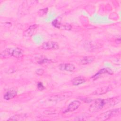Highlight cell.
I'll return each mask as SVG.
<instances>
[{"instance_id": "cell-13", "label": "cell", "mask_w": 121, "mask_h": 121, "mask_svg": "<svg viewBox=\"0 0 121 121\" xmlns=\"http://www.w3.org/2000/svg\"><path fill=\"white\" fill-rule=\"evenodd\" d=\"M94 58L91 56L85 57L80 60V62L83 64H88L92 62L94 60Z\"/></svg>"}, {"instance_id": "cell-21", "label": "cell", "mask_w": 121, "mask_h": 121, "mask_svg": "<svg viewBox=\"0 0 121 121\" xmlns=\"http://www.w3.org/2000/svg\"><path fill=\"white\" fill-rule=\"evenodd\" d=\"M116 42L117 43H121V37L120 36H119V37H118L116 40Z\"/></svg>"}, {"instance_id": "cell-3", "label": "cell", "mask_w": 121, "mask_h": 121, "mask_svg": "<svg viewBox=\"0 0 121 121\" xmlns=\"http://www.w3.org/2000/svg\"><path fill=\"white\" fill-rule=\"evenodd\" d=\"M42 46L44 50H56L59 48L58 43L54 41L44 42L43 43Z\"/></svg>"}, {"instance_id": "cell-15", "label": "cell", "mask_w": 121, "mask_h": 121, "mask_svg": "<svg viewBox=\"0 0 121 121\" xmlns=\"http://www.w3.org/2000/svg\"><path fill=\"white\" fill-rule=\"evenodd\" d=\"M37 62L39 64H43L45 63H49L51 61V60H49L47 58H42L37 60Z\"/></svg>"}, {"instance_id": "cell-18", "label": "cell", "mask_w": 121, "mask_h": 121, "mask_svg": "<svg viewBox=\"0 0 121 121\" xmlns=\"http://www.w3.org/2000/svg\"><path fill=\"white\" fill-rule=\"evenodd\" d=\"M47 11H48V8H45L43 9H42L39 11L38 14H39V15H40L41 16H43L47 12Z\"/></svg>"}, {"instance_id": "cell-16", "label": "cell", "mask_w": 121, "mask_h": 121, "mask_svg": "<svg viewBox=\"0 0 121 121\" xmlns=\"http://www.w3.org/2000/svg\"><path fill=\"white\" fill-rule=\"evenodd\" d=\"M52 25L56 28H60V26L61 25V23H60L57 19H55L52 22Z\"/></svg>"}, {"instance_id": "cell-8", "label": "cell", "mask_w": 121, "mask_h": 121, "mask_svg": "<svg viewBox=\"0 0 121 121\" xmlns=\"http://www.w3.org/2000/svg\"><path fill=\"white\" fill-rule=\"evenodd\" d=\"M86 82V79L82 77H78L74 78L71 82L74 86H78Z\"/></svg>"}, {"instance_id": "cell-19", "label": "cell", "mask_w": 121, "mask_h": 121, "mask_svg": "<svg viewBox=\"0 0 121 121\" xmlns=\"http://www.w3.org/2000/svg\"><path fill=\"white\" fill-rule=\"evenodd\" d=\"M35 73L38 75L42 76L44 73V70L42 69H38L36 70Z\"/></svg>"}, {"instance_id": "cell-7", "label": "cell", "mask_w": 121, "mask_h": 121, "mask_svg": "<svg viewBox=\"0 0 121 121\" xmlns=\"http://www.w3.org/2000/svg\"><path fill=\"white\" fill-rule=\"evenodd\" d=\"M38 25H33L29 26V27L24 32V35L26 36H31L35 32L36 29L37 28Z\"/></svg>"}, {"instance_id": "cell-9", "label": "cell", "mask_w": 121, "mask_h": 121, "mask_svg": "<svg viewBox=\"0 0 121 121\" xmlns=\"http://www.w3.org/2000/svg\"><path fill=\"white\" fill-rule=\"evenodd\" d=\"M12 49H7L3 51L1 54L0 56L1 58H6L12 56Z\"/></svg>"}, {"instance_id": "cell-11", "label": "cell", "mask_w": 121, "mask_h": 121, "mask_svg": "<svg viewBox=\"0 0 121 121\" xmlns=\"http://www.w3.org/2000/svg\"><path fill=\"white\" fill-rule=\"evenodd\" d=\"M26 116L25 114H19V115H15L12 117H11L9 119L8 121H22L24 120Z\"/></svg>"}, {"instance_id": "cell-2", "label": "cell", "mask_w": 121, "mask_h": 121, "mask_svg": "<svg viewBox=\"0 0 121 121\" xmlns=\"http://www.w3.org/2000/svg\"><path fill=\"white\" fill-rule=\"evenodd\" d=\"M120 112L121 109L120 108L109 110L100 115L98 118V119L100 121H105L109 119L113 116H115L119 114Z\"/></svg>"}, {"instance_id": "cell-6", "label": "cell", "mask_w": 121, "mask_h": 121, "mask_svg": "<svg viewBox=\"0 0 121 121\" xmlns=\"http://www.w3.org/2000/svg\"><path fill=\"white\" fill-rule=\"evenodd\" d=\"M17 94V92L15 90H10L8 91L4 95L3 98L6 100H10L15 97Z\"/></svg>"}, {"instance_id": "cell-4", "label": "cell", "mask_w": 121, "mask_h": 121, "mask_svg": "<svg viewBox=\"0 0 121 121\" xmlns=\"http://www.w3.org/2000/svg\"><path fill=\"white\" fill-rule=\"evenodd\" d=\"M80 105V102L78 100H75L71 102L68 105L67 109L66 110L65 112H73L77 110Z\"/></svg>"}, {"instance_id": "cell-20", "label": "cell", "mask_w": 121, "mask_h": 121, "mask_svg": "<svg viewBox=\"0 0 121 121\" xmlns=\"http://www.w3.org/2000/svg\"><path fill=\"white\" fill-rule=\"evenodd\" d=\"M37 88L40 90H42L45 89V87L43 86V85L42 82L37 83Z\"/></svg>"}, {"instance_id": "cell-5", "label": "cell", "mask_w": 121, "mask_h": 121, "mask_svg": "<svg viewBox=\"0 0 121 121\" xmlns=\"http://www.w3.org/2000/svg\"><path fill=\"white\" fill-rule=\"evenodd\" d=\"M59 68L61 70L73 71L75 69V67L74 65L72 63H62L60 64Z\"/></svg>"}, {"instance_id": "cell-14", "label": "cell", "mask_w": 121, "mask_h": 121, "mask_svg": "<svg viewBox=\"0 0 121 121\" xmlns=\"http://www.w3.org/2000/svg\"><path fill=\"white\" fill-rule=\"evenodd\" d=\"M109 87H101L97 89V90H96L95 92H94V94L96 95H101L105 93H106L108 90Z\"/></svg>"}, {"instance_id": "cell-1", "label": "cell", "mask_w": 121, "mask_h": 121, "mask_svg": "<svg viewBox=\"0 0 121 121\" xmlns=\"http://www.w3.org/2000/svg\"><path fill=\"white\" fill-rule=\"evenodd\" d=\"M105 105V100L98 99L95 100L89 106V111L91 112H95L102 109Z\"/></svg>"}, {"instance_id": "cell-12", "label": "cell", "mask_w": 121, "mask_h": 121, "mask_svg": "<svg viewBox=\"0 0 121 121\" xmlns=\"http://www.w3.org/2000/svg\"><path fill=\"white\" fill-rule=\"evenodd\" d=\"M105 73H107V74L112 75V74H113V71L110 68H104V69H101V70H100L97 73H96L95 75H94V76L93 77H96V76H97L99 75H101V74H105Z\"/></svg>"}, {"instance_id": "cell-10", "label": "cell", "mask_w": 121, "mask_h": 121, "mask_svg": "<svg viewBox=\"0 0 121 121\" xmlns=\"http://www.w3.org/2000/svg\"><path fill=\"white\" fill-rule=\"evenodd\" d=\"M23 53L22 52V50L18 48H16L14 49H12V56L17 58H19L22 56Z\"/></svg>"}, {"instance_id": "cell-17", "label": "cell", "mask_w": 121, "mask_h": 121, "mask_svg": "<svg viewBox=\"0 0 121 121\" xmlns=\"http://www.w3.org/2000/svg\"><path fill=\"white\" fill-rule=\"evenodd\" d=\"M63 29H65L66 30H70L71 29V26L68 24H62L60 26V28Z\"/></svg>"}]
</instances>
